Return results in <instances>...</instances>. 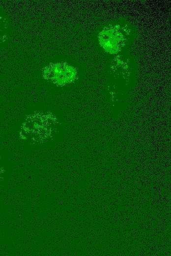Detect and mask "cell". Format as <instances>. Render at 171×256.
Returning <instances> with one entry per match:
<instances>
[{
  "instance_id": "2",
  "label": "cell",
  "mask_w": 171,
  "mask_h": 256,
  "mask_svg": "<svg viewBox=\"0 0 171 256\" xmlns=\"http://www.w3.org/2000/svg\"><path fill=\"white\" fill-rule=\"evenodd\" d=\"M76 71L74 67L63 63H56L46 66L42 72L43 77L58 85H63L74 80Z\"/></svg>"
},
{
  "instance_id": "1",
  "label": "cell",
  "mask_w": 171,
  "mask_h": 256,
  "mask_svg": "<svg viewBox=\"0 0 171 256\" xmlns=\"http://www.w3.org/2000/svg\"><path fill=\"white\" fill-rule=\"evenodd\" d=\"M55 120L51 115L39 113L30 116L23 124L21 136L23 139H28L37 137L46 138L51 136L55 128Z\"/></svg>"
}]
</instances>
